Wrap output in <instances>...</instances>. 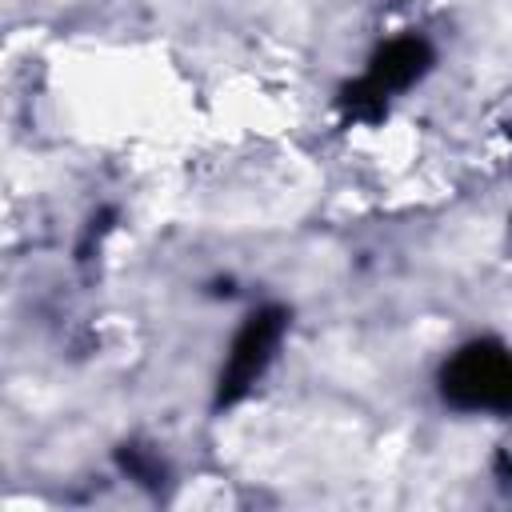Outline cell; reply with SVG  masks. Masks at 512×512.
I'll use <instances>...</instances> for the list:
<instances>
[{
	"label": "cell",
	"instance_id": "cell-1",
	"mask_svg": "<svg viewBox=\"0 0 512 512\" xmlns=\"http://www.w3.org/2000/svg\"><path fill=\"white\" fill-rule=\"evenodd\" d=\"M456 388H464L472 404H512V360L468 356L456 364Z\"/></svg>",
	"mask_w": 512,
	"mask_h": 512
}]
</instances>
